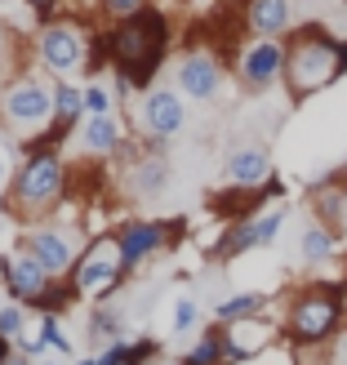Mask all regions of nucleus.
Segmentation results:
<instances>
[{
  "mask_svg": "<svg viewBox=\"0 0 347 365\" xmlns=\"http://www.w3.org/2000/svg\"><path fill=\"white\" fill-rule=\"evenodd\" d=\"M98 41L107 49V63H112L116 81H125L130 89H156V76L165 67V53H170V41H174V23L170 14L152 5L143 9L138 18H125V23H112L98 31Z\"/></svg>",
  "mask_w": 347,
  "mask_h": 365,
  "instance_id": "f257e3e1",
  "label": "nucleus"
},
{
  "mask_svg": "<svg viewBox=\"0 0 347 365\" xmlns=\"http://www.w3.org/2000/svg\"><path fill=\"white\" fill-rule=\"evenodd\" d=\"M67 160L63 152H41V156H23L18 160V170L9 178L5 187V200H0V210H5L9 218H18V223H45V218L63 205L67 196Z\"/></svg>",
  "mask_w": 347,
  "mask_h": 365,
  "instance_id": "f03ea898",
  "label": "nucleus"
},
{
  "mask_svg": "<svg viewBox=\"0 0 347 365\" xmlns=\"http://www.w3.org/2000/svg\"><path fill=\"white\" fill-rule=\"evenodd\" d=\"M289 63H285V85H289V98L303 103L321 94L325 85H334L343 71H347V41H334L330 31L321 27H303L289 36Z\"/></svg>",
  "mask_w": 347,
  "mask_h": 365,
  "instance_id": "7ed1b4c3",
  "label": "nucleus"
},
{
  "mask_svg": "<svg viewBox=\"0 0 347 365\" xmlns=\"http://www.w3.org/2000/svg\"><path fill=\"white\" fill-rule=\"evenodd\" d=\"M347 285H307L285 303V339L299 348H316L343 325Z\"/></svg>",
  "mask_w": 347,
  "mask_h": 365,
  "instance_id": "20e7f679",
  "label": "nucleus"
},
{
  "mask_svg": "<svg viewBox=\"0 0 347 365\" xmlns=\"http://www.w3.org/2000/svg\"><path fill=\"white\" fill-rule=\"evenodd\" d=\"M53 120V85L36 71L0 81V125L5 130H27V138L36 130H45Z\"/></svg>",
  "mask_w": 347,
  "mask_h": 365,
  "instance_id": "39448f33",
  "label": "nucleus"
},
{
  "mask_svg": "<svg viewBox=\"0 0 347 365\" xmlns=\"http://www.w3.org/2000/svg\"><path fill=\"white\" fill-rule=\"evenodd\" d=\"M67 281L81 299H94V303L112 299L116 289L130 281V272L120 263V250H116V236H94L89 245H81V259L67 272Z\"/></svg>",
  "mask_w": 347,
  "mask_h": 365,
  "instance_id": "423d86ee",
  "label": "nucleus"
},
{
  "mask_svg": "<svg viewBox=\"0 0 347 365\" xmlns=\"http://www.w3.org/2000/svg\"><path fill=\"white\" fill-rule=\"evenodd\" d=\"M36 63H41L45 76H53V85L71 81L89 63V31L81 23H67V18L41 27V36H36Z\"/></svg>",
  "mask_w": 347,
  "mask_h": 365,
  "instance_id": "0eeeda50",
  "label": "nucleus"
},
{
  "mask_svg": "<svg viewBox=\"0 0 347 365\" xmlns=\"http://www.w3.org/2000/svg\"><path fill=\"white\" fill-rule=\"evenodd\" d=\"M178 232H182L178 218H174V223H160V218H125V223L112 232L125 272L134 277V272L147 263V259H156L160 250H170V245L178 241Z\"/></svg>",
  "mask_w": 347,
  "mask_h": 365,
  "instance_id": "6e6552de",
  "label": "nucleus"
},
{
  "mask_svg": "<svg viewBox=\"0 0 347 365\" xmlns=\"http://www.w3.org/2000/svg\"><path fill=\"white\" fill-rule=\"evenodd\" d=\"M138 130H143V138H147V148H165V143H174L182 130H187V103H182L178 89L156 85V89L143 94Z\"/></svg>",
  "mask_w": 347,
  "mask_h": 365,
  "instance_id": "1a4fd4ad",
  "label": "nucleus"
},
{
  "mask_svg": "<svg viewBox=\"0 0 347 365\" xmlns=\"http://www.w3.org/2000/svg\"><path fill=\"white\" fill-rule=\"evenodd\" d=\"M53 281H58V277H49V272L36 263L23 245L0 254V289H5L9 303L27 307V312H36V307H41V299L53 289Z\"/></svg>",
  "mask_w": 347,
  "mask_h": 365,
  "instance_id": "9d476101",
  "label": "nucleus"
},
{
  "mask_svg": "<svg viewBox=\"0 0 347 365\" xmlns=\"http://www.w3.org/2000/svg\"><path fill=\"white\" fill-rule=\"evenodd\" d=\"M285 63H289L285 41H249L236 53V76H241L245 89L263 94V89H271L276 81H285Z\"/></svg>",
  "mask_w": 347,
  "mask_h": 365,
  "instance_id": "9b49d317",
  "label": "nucleus"
},
{
  "mask_svg": "<svg viewBox=\"0 0 347 365\" xmlns=\"http://www.w3.org/2000/svg\"><path fill=\"white\" fill-rule=\"evenodd\" d=\"M18 245H23V250L31 254V259L41 263V267L49 272V277H58V281H63L67 272L76 267V259H81V250H76V236H71L67 227H49V223H36V227H27Z\"/></svg>",
  "mask_w": 347,
  "mask_h": 365,
  "instance_id": "f8f14e48",
  "label": "nucleus"
},
{
  "mask_svg": "<svg viewBox=\"0 0 347 365\" xmlns=\"http://www.w3.org/2000/svg\"><path fill=\"white\" fill-rule=\"evenodd\" d=\"M223 63L214 58V53L205 49H192L182 53L178 67H174V89L182 98H196V103H214L218 94H223Z\"/></svg>",
  "mask_w": 347,
  "mask_h": 365,
  "instance_id": "ddd939ff",
  "label": "nucleus"
},
{
  "mask_svg": "<svg viewBox=\"0 0 347 365\" xmlns=\"http://www.w3.org/2000/svg\"><path fill=\"white\" fill-rule=\"evenodd\" d=\"M81 152L85 156H94V160H103V156H116V152H125L130 148V134H125V125H120V116H89L85 125H81Z\"/></svg>",
  "mask_w": 347,
  "mask_h": 365,
  "instance_id": "4468645a",
  "label": "nucleus"
},
{
  "mask_svg": "<svg viewBox=\"0 0 347 365\" xmlns=\"http://www.w3.org/2000/svg\"><path fill=\"white\" fill-rule=\"evenodd\" d=\"M223 174H227V187L259 192V187H267V182H271V156H267L263 148H236V152L227 156Z\"/></svg>",
  "mask_w": 347,
  "mask_h": 365,
  "instance_id": "2eb2a0df",
  "label": "nucleus"
},
{
  "mask_svg": "<svg viewBox=\"0 0 347 365\" xmlns=\"http://www.w3.org/2000/svg\"><path fill=\"white\" fill-rule=\"evenodd\" d=\"M294 23V9L289 0H249L245 5V31L254 41H281Z\"/></svg>",
  "mask_w": 347,
  "mask_h": 365,
  "instance_id": "dca6fc26",
  "label": "nucleus"
},
{
  "mask_svg": "<svg viewBox=\"0 0 347 365\" xmlns=\"http://www.w3.org/2000/svg\"><path fill=\"white\" fill-rule=\"evenodd\" d=\"M125 187H130L134 200H147V196H160L170 187V160L160 156L156 148H147V156H138L130 170H125Z\"/></svg>",
  "mask_w": 347,
  "mask_h": 365,
  "instance_id": "f3484780",
  "label": "nucleus"
},
{
  "mask_svg": "<svg viewBox=\"0 0 347 365\" xmlns=\"http://www.w3.org/2000/svg\"><path fill=\"white\" fill-rule=\"evenodd\" d=\"M160 356L156 339H116L98 352V365H147Z\"/></svg>",
  "mask_w": 347,
  "mask_h": 365,
  "instance_id": "a211bd4d",
  "label": "nucleus"
},
{
  "mask_svg": "<svg viewBox=\"0 0 347 365\" xmlns=\"http://www.w3.org/2000/svg\"><path fill=\"white\" fill-rule=\"evenodd\" d=\"M263 307H267V294H232V299H223L214 307V325H245V321H259L263 317Z\"/></svg>",
  "mask_w": 347,
  "mask_h": 365,
  "instance_id": "6ab92c4d",
  "label": "nucleus"
},
{
  "mask_svg": "<svg viewBox=\"0 0 347 365\" xmlns=\"http://www.w3.org/2000/svg\"><path fill=\"white\" fill-rule=\"evenodd\" d=\"M85 334L94 339V343H116V339H125V312L120 307H112V303H94L89 307V317H85Z\"/></svg>",
  "mask_w": 347,
  "mask_h": 365,
  "instance_id": "aec40b11",
  "label": "nucleus"
},
{
  "mask_svg": "<svg viewBox=\"0 0 347 365\" xmlns=\"http://www.w3.org/2000/svg\"><path fill=\"white\" fill-rule=\"evenodd\" d=\"M223 352H227V330H223V325H209V330L187 348L182 361H187V365H223Z\"/></svg>",
  "mask_w": 347,
  "mask_h": 365,
  "instance_id": "412c9836",
  "label": "nucleus"
},
{
  "mask_svg": "<svg viewBox=\"0 0 347 365\" xmlns=\"http://www.w3.org/2000/svg\"><path fill=\"white\" fill-rule=\"evenodd\" d=\"M299 254H303V263H330L334 259V227H325V223H312L303 232V241H299Z\"/></svg>",
  "mask_w": 347,
  "mask_h": 365,
  "instance_id": "4be33fe9",
  "label": "nucleus"
},
{
  "mask_svg": "<svg viewBox=\"0 0 347 365\" xmlns=\"http://www.w3.org/2000/svg\"><path fill=\"white\" fill-rule=\"evenodd\" d=\"M36 339H41L49 352H58V356L71 352V339L63 330V317H36Z\"/></svg>",
  "mask_w": 347,
  "mask_h": 365,
  "instance_id": "5701e85b",
  "label": "nucleus"
},
{
  "mask_svg": "<svg viewBox=\"0 0 347 365\" xmlns=\"http://www.w3.org/2000/svg\"><path fill=\"white\" fill-rule=\"evenodd\" d=\"M0 339H9L14 348L27 339V307H18V303H0Z\"/></svg>",
  "mask_w": 347,
  "mask_h": 365,
  "instance_id": "b1692460",
  "label": "nucleus"
},
{
  "mask_svg": "<svg viewBox=\"0 0 347 365\" xmlns=\"http://www.w3.org/2000/svg\"><path fill=\"white\" fill-rule=\"evenodd\" d=\"M143 9H152V0H98V14L107 18V27L125 23V18H138Z\"/></svg>",
  "mask_w": 347,
  "mask_h": 365,
  "instance_id": "393cba45",
  "label": "nucleus"
},
{
  "mask_svg": "<svg viewBox=\"0 0 347 365\" xmlns=\"http://www.w3.org/2000/svg\"><path fill=\"white\" fill-rule=\"evenodd\" d=\"M116 94H112V89H107V85H85V107H89V116H116Z\"/></svg>",
  "mask_w": 347,
  "mask_h": 365,
  "instance_id": "a878e982",
  "label": "nucleus"
},
{
  "mask_svg": "<svg viewBox=\"0 0 347 365\" xmlns=\"http://www.w3.org/2000/svg\"><path fill=\"white\" fill-rule=\"evenodd\" d=\"M281 227H285V210H267V214H259V218H254V232H259V250L276 241V236H281Z\"/></svg>",
  "mask_w": 347,
  "mask_h": 365,
  "instance_id": "bb28decb",
  "label": "nucleus"
},
{
  "mask_svg": "<svg viewBox=\"0 0 347 365\" xmlns=\"http://www.w3.org/2000/svg\"><path fill=\"white\" fill-rule=\"evenodd\" d=\"M200 325V303L196 299H178L174 303V334H187Z\"/></svg>",
  "mask_w": 347,
  "mask_h": 365,
  "instance_id": "cd10ccee",
  "label": "nucleus"
},
{
  "mask_svg": "<svg viewBox=\"0 0 347 365\" xmlns=\"http://www.w3.org/2000/svg\"><path fill=\"white\" fill-rule=\"evenodd\" d=\"M23 5H27V14L41 27H49V23H58V5H63V0H23Z\"/></svg>",
  "mask_w": 347,
  "mask_h": 365,
  "instance_id": "c85d7f7f",
  "label": "nucleus"
},
{
  "mask_svg": "<svg viewBox=\"0 0 347 365\" xmlns=\"http://www.w3.org/2000/svg\"><path fill=\"white\" fill-rule=\"evenodd\" d=\"M9 67H14V31H9V23L0 18V76L9 81Z\"/></svg>",
  "mask_w": 347,
  "mask_h": 365,
  "instance_id": "c756f323",
  "label": "nucleus"
},
{
  "mask_svg": "<svg viewBox=\"0 0 347 365\" xmlns=\"http://www.w3.org/2000/svg\"><path fill=\"white\" fill-rule=\"evenodd\" d=\"M5 365H36V361H31V356H27V352H14V356H9V361H5Z\"/></svg>",
  "mask_w": 347,
  "mask_h": 365,
  "instance_id": "7c9ffc66",
  "label": "nucleus"
},
{
  "mask_svg": "<svg viewBox=\"0 0 347 365\" xmlns=\"http://www.w3.org/2000/svg\"><path fill=\"white\" fill-rule=\"evenodd\" d=\"M76 365H98V356H81V361H76Z\"/></svg>",
  "mask_w": 347,
  "mask_h": 365,
  "instance_id": "2f4dec72",
  "label": "nucleus"
},
{
  "mask_svg": "<svg viewBox=\"0 0 347 365\" xmlns=\"http://www.w3.org/2000/svg\"><path fill=\"white\" fill-rule=\"evenodd\" d=\"M165 365H187V361H182V356H178V361H165Z\"/></svg>",
  "mask_w": 347,
  "mask_h": 365,
  "instance_id": "473e14b6",
  "label": "nucleus"
},
{
  "mask_svg": "<svg viewBox=\"0 0 347 365\" xmlns=\"http://www.w3.org/2000/svg\"><path fill=\"white\" fill-rule=\"evenodd\" d=\"M36 365H58V361H36Z\"/></svg>",
  "mask_w": 347,
  "mask_h": 365,
  "instance_id": "72a5a7b5",
  "label": "nucleus"
},
{
  "mask_svg": "<svg viewBox=\"0 0 347 365\" xmlns=\"http://www.w3.org/2000/svg\"><path fill=\"white\" fill-rule=\"evenodd\" d=\"M343 5H347V0H343Z\"/></svg>",
  "mask_w": 347,
  "mask_h": 365,
  "instance_id": "f704fd0d",
  "label": "nucleus"
}]
</instances>
